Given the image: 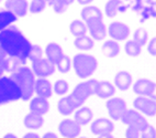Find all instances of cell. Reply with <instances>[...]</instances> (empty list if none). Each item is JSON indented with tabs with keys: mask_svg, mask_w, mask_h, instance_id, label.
<instances>
[{
	"mask_svg": "<svg viewBox=\"0 0 156 138\" xmlns=\"http://www.w3.org/2000/svg\"><path fill=\"white\" fill-rule=\"evenodd\" d=\"M0 47L8 57L14 58L21 65H25L32 44L19 28L10 25L0 32Z\"/></svg>",
	"mask_w": 156,
	"mask_h": 138,
	"instance_id": "cell-1",
	"label": "cell"
},
{
	"mask_svg": "<svg viewBox=\"0 0 156 138\" xmlns=\"http://www.w3.org/2000/svg\"><path fill=\"white\" fill-rule=\"evenodd\" d=\"M21 91V99L29 101L32 99L34 93V84H35V75L29 66H21L14 73L9 76Z\"/></svg>",
	"mask_w": 156,
	"mask_h": 138,
	"instance_id": "cell-2",
	"label": "cell"
},
{
	"mask_svg": "<svg viewBox=\"0 0 156 138\" xmlns=\"http://www.w3.org/2000/svg\"><path fill=\"white\" fill-rule=\"evenodd\" d=\"M98 82L99 81H97V80L91 79L86 82H81V83L77 84L74 88L73 92L67 97L72 102V104L73 106L75 107V110H78L79 107L83 106L85 102L89 99L90 96L96 93Z\"/></svg>",
	"mask_w": 156,
	"mask_h": 138,
	"instance_id": "cell-3",
	"label": "cell"
},
{
	"mask_svg": "<svg viewBox=\"0 0 156 138\" xmlns=\"http://www.w3.org/2000/svg\"><path fill=\"white\" fill-rule=\"evenodd\" d=\"M72 65L76 74L80 79H87L95 73L98 68V61L95 57L89 54L78 53L73 58Z\"/></svg>",
	"mask_w": 156,
	"mask_h": 138,
	"instance_id": "cell-4",
	"label": "cell"
},
{
	"mask_svg": "<svg viewBox=\"0 0 156 138\" xmlns=\"http://www.w3.org/2000/svg\"><path fill=\"white\" fill-rule=\"evenodd\" d=\"M21 99V91L10 77H0V105Z\"/></svg>",
	"mask_w": 156,
	"mask_h": 138,
	"instance_id": "cell-5",
	"label": "cell"
},
{
	"mask_svg": "<svg viewBox=\"0 0 156 138\" xmlns=\"http://www.w3.org/2000/svg\"><path fill=\"white\" fill-rule=\"evenodd\" d=\"M120 121H122L124 125H126L128 127L135 128V129H137L140 132H142L145 127L148 125L147 119L145 118L142 114L139 113V112L135 110H126V113L122 115Z\"/></svg>",
	"mask_w": 156,
	"mask_h": 138,
	"instance_id": "cell-6",
	"label": "cell"
},
{
	"mask_svg": "<svg viewBox=\"0 0 156 138\" xmlns=\"http://www.w3.org/2000/svg\"><path fill=\"white\" fill-rule=\"evenodd\" d=\"M106 107L108 110L109 116L113 121H120L121 117L126 110H128L126 101L121 97H111L106 103Z\"/></svg>",
	"mask_w": 156,
	"mask_h": 138,
	"instance_id": "cell-7",
	"label": "cell"
},
{
	"mask_svg": "<svg viewBox=\"0 0 156 138\" xmlns=\"http://www.w3.org/2000/svg\"><path fill=\"white\" fill-rule=\"evenodd\" d=\"M32 72L39 79H46L48 76L53 75L55 73V65H53L51 62H48L45 58L37 60L32 63Z\"/></svg>",
	"mask_w": 156,
	"mask_h": 138,
	"instance_id": "cell-8",
	"label": "cell"
},
{
	"mask_svg": "<svg viewBox=\"0 0 156 138\" xmlns=\"http://www.w3.org/2000/svg\"><path fill=\"white\" fill-rule=\"evenodd\" d=\"M90 130L94 135L101 137V136H110L114 130V124L112 121L108 118H97L91 123Z\"/></svg>",
	"mask_w": 156,
	"mask_h": 138,
	"instance_id": "cell-9",
	"label": "cell"
},
{
	"mask_svg": "<svg viewBox=\"0 0 156 138\" xmlns=\"http://www.w3.org/2000/svg\"><path fill=\"white\" fill-rule=\"evenodd\" d=\"M133 106L139 113H143L144 115H147L153 117L156 115V102L155 99H151V97H144V96H137L134 99Z\"/></svg>",
	"mask_w": 156,
	"mask_h": 138,
	"instance_id": "cell-10",
	"label": "cell"
},
{
	"mask_svg": "<svg viewBox=\"0 0 156 138\" xmlns=\"http://www.w3.org/2000/svg\"><path fill=\"white\" fill-rule=\"evenodd\" d=\"M133 92L137 96L155 99V83L152 80L140 79L133 84Z\"/></svg>",
	"mask_w": 156,
	"mask_h": 138,
	"instance_id": "cell-11",
	"label": "cell"
},
{
	"mask_svg": "<svg viewBox=\"0 0 156 138\" xmlns=\"http://www.w3.org/2000/svg\"><path fill=\"white\" fill-rule=\"evenodd\" d=\"M57 128L59 134L65 138H78L81 132V126L74 119H63Z\"/></svg>",
	"mask_w": 156,
	"mask_h": 138,
	"instance_id": "cell-12",
	"label": "cell"
},
{
	"mask_svg": "<svg viewBox=\"0 0 156 138\" xmlns=\"http://www.w3.org/2000/svg\"><path fill=\"white\" fill-rule=\"evenodd\" d=\"M107 32L114 41H123L129 37L130 34V27L128 24L120 21H114L109 24Z\"/></svg>",
	"mask_w": 156,
	"mask_h": 138,
	"instance_id": "cell-13",
	"label": "cell"
},
{
	"mask_svg": "<svg viewBox=\"0 0 156 138\" xmlns=\"http://www.w3.org/2000/svg\"><path fill=\"white\" fill-rule=\"evenodd\" d=\"M87 30L89 31L91 38H94L97 41H100L103 38H106L107 35V27L103 23L102 19H94L87 21L86 23Z\"/></svg>",
	"mask_w": 156,
	"mask_h": 138,
	"instance_id": "cell-14",
	"label": "cell"
},
{
	"mask_svg": "<svg viewBox=\"0 0 156 138\" xmlns=\"http://www.w3.org/2000/svg\"><path fill=\"white\" fill-rule=\"evenodd\" d=\"M5 6L6 10L13 13L17 18L24 17L29 10V3L27 0H7Z\"/></svg>",
	"mask_w": 156,
	"mask_h": 138,
	"instance_id": "cell-15",
	"label": "cell"
},
{
	"mask_svg": "<svg viewBox=\"0 0 156 138\" xmlns=\"http://www.w3.org/2000/svg\"><path fill=\"white\" fill-rule=\"evenodd\" d=\"M45 54H46L45 59L48 60V62L52 63L53 65L57 64L61 61L62 58L65 55L62 47L55 42H52L50 44H48V47L45 49Z\"/></svg>",
	"mask_w": 156,
	"mask_h": 138,
	"instance_id": "cell-16",
	"label": "cell"
},
{
	"mask_svg": "<svg viewBox=\"0 0 156 138\" xmlns=\"http://www.w3.org/2000/svg\"><path fill=\"white\" fill-rule=\"evenodd\" d=\"M34 93H36L39 97H42V99H50L52 96V93H53V88L51 85V82L48 79L35 80Z\"/></svg>",
	"mask_w": 156,
	"mask_h": 138,
	"instance_id": "cell-17",
	"label": "cell"
},
{
	"mask_svg": "<svg viewBox=\"0 0 156 138\" xmlns=\"http://www.w3.org/2000/svg\"><path fill=\"white\" fill-rule=\"evenodd\" d=\"M48 110H50V104H48V99H42V97H39V96L31 99L30 113L43 116L44 114L48 113Z\"/></svg>",
	"mask_w": 156,
	"mask_h": 138,
	"instance_id": "cell-18",
	"label": "cell"
},
{
	"mask_svg": "<svg viewBox=\"0 0 156 138\" xmlns=\"http://www.w3.org/2000/svg\"><path fill=\"white\" fill-rule=\"evenodd\" d=\"M92 118H94L92 110H90L89 107L81 106L75 112V118H74V121H75L79 126H85V125L91 123Z\"/></svg>",
	"mask_w": 156,
	"mask_h": 138,
	"instance_id": "cell-19",
	"label": "cell"
},
{
	"mask_svg": "<svg viewBox=\"0 0 156 138\" xmlns=\"http://www.w3.org/2000/svg\"><path fill=\"white\" fill-rule=\"evenodd\" d=\"M132 83H133V77L131 73H129L126 71H120L114 77V84L120 91L129 90Z\"/></svg>",
	"mask_w": 156,
	"mask_h": 138,
	"instance_id": "cell-20",
	"label": "cell"
},
{
	"mask_svg": "<svg viewBox=\"0 0 156 138\" xmlns=\"http://www.w3.org/2000/svg\"><path fill=\"white\" fill-rule=\"evenodd\" d=\"M115 93V88L108 81H99L95 95L100 99H111Z\"/></svg>",
	"mask_w": 156,
	"mask_h": 138,
	"instance_id": "cell-21",
	"label": "cell"
},
{
	"mask_svg": "<svg viewBox=\"0 0 156 138\" xmlns=\"http://www.w3.org/2000/svg\"><path fill=\"white\" fill-rule=\"evenodd\" d=\"M23 124L27 128L32 130L39 129L44 124V118L41 115H36L33 113H29L23 119Z\"/></svg>",
	"mask_w": 156,
	"mask_h": 138,
	"instance_id": "cell-22",
	"label": "cell"
},
{
	"mask_svg": "<svg viewBox=\"0 0 156 138\" xmlns=\"http://www.w3.org/2000/svg\"><path fill=\"white\" fill-rule=\"evenodd\" d=\"M101 51H102V53L107 58H110V59L111 58H115L120 53V45L114 40H108V41L103 43Z\"/></svg>",
	"mask_w": 156,
	"mask_h": 138,
	"instance_id": "cell-23",
	"label": "cell"
},
{
	"mask_svg": "<svg viewBox=\"0 0 156 138\" xmlns=\"http://www.w3.org/2000/svg\"><path fill=\"white\" fill-rule=\"evenodd\" d=\"M81 18L85 20V22L94 19H102V12L98 7L95 6H86L81 10Z\"/></svg>",
	"mask_w": 156,
	"mask_h": 138,
	"instance_id": "cell-24",
	"label": "cell"
},
{
	"mask_svg": "<svg viewBox=\"0 0 156 138\" xmlns=\"http://www.w3.org/2000/svg\"><path fill=\"white\" fill-rule=\"evenodd\" d=\"M18 18L8 10H0V32L17 21Z\"/></svg>",
	"mask_w": 156,
	"mask_h": 138,
	"instance_id": "cell-25",
	"label": "cell"
},
{
	"mask_svg": "<svg viewBox=\"0 0 156 138\" xmlns=\"http://www.w3.org/2000/svg\"><path fill=\"white\" fill-rule=\"evenodd\" d=\"M74 45L75 48L81 51H88L91 50L94 47V40L88 35H81V37H77L74 40Z\"/></svg>",
	"mask_w": 156,
	"mask_h": 138,
	"instance_id": "cell-26",
	"label": "cell"
},
{
	"mask_svg": "<svg viewBox=\"0 0 156 138\" xmlns=\"http://www.w3.org/2000/svg\"><path fill=\"white\" fill-rule=\"evenodd\" d=\"M57 110H58V113L62 114V115L68 116L74 113L75 107L73 106L69 99L67 96H65V97H62L58 101V103H57Z\"/></svg>",
	"mask_w": 156,
	"mask_h": 138,
	"instance_id": "cell-27",
	"label": "cell"
},
{
	"mask_svg": "<svg viewBox=\"0 0 156 138\" xmlns=\"http://www.w3.org/2000/svg\"><path fill=\"white\" fill-rule=\"evenodd\" d=\"M121 0H108L105 6V13L108 18H114L118 14V11L120 9Z\"/></svg>",
	"mask_w": 156,
	"mask_h": 138,
	"instance_id": "cell-28",
	"label": "cell"
},
{
	"mask_svg": "<svg viewBox=\"0 0 156 138\" xmlns=\"http://www.w3.org/2000/svg\"><path fill=\"white\" fill-rule=\"evenodd\" d=\"M69 30L70 33L74 35V37H81V35H85L87 32V27L85 24L84 21L81 20H74L69 25Z\"/></svg>",
	"mask_w": 156,
	"mask_h": 138,
	"instance_id": "cell-29",
	"label": "cell"
},
{
	"mask_svg": "<svg viewBox=\"0 0 156 138\" xmlns=\"http://www.w3.org/2000/svg\"><path fill=\"white\" fill-rule=\"evenodd\" d=\"M124 50H126V53L128 55L132 58H136L139 57L141 52H142V47L140 44H137L135 41L133 40H130L126 43V47H124Z\"/></svg>",
	"mask_w": 156,
	"mask_h": 138,
	"instance_id": "cell-30",
	"label": "cell"
},
{
	"mask_svg": "<svg viewBox=\"0 0 156 138\" xmlns=\"http://www.w3.org/2000/svg\"><path fill=\"white\" fill-rule=\"evenodd\" d=\"M21 66V63L18 61L17 59H14V58H11V57H8L5 59V62H3V68H5V71L7 72H10V73H14L16 71L19 70Z\"/></svg>",
	"mask_w": 156,
	"mask_h": 138,
	"instance_id": "cell-31",
	"label": "cell"
},
{
	"mask_svg": "<svg viewBox=\"0 0 156 138\" xmlns=\"http://www.w3.org/2000/svg\"><path fill=\"white\" fill-rule=\"evenodd\" d=\"M147 38H148V32L144 28H137L133 34V41H135L141 47H143L145 43L147 42Z\"/></svg>",
	"mask_w": 156,
	"mask_h": 138,
	"instance_id": "cell-32",
	"label": "cell"
},
{
	"mask_svg": "<svg viewBox=\"0 0 156 138\" xmlns=\"http://www.w3.org/2000/svg\"><path fill=\"white\" fill-rule=\"evenodd\" d=\"M56 66H57V70L61 73H68L70 71V69H72V60L69 59V57L64 55L61 59V61L56 64Z\"/></svg>",
	"mask_w": 156,
	"mask_h": 138,
	"instance_id": "cell-33",
	"label": "cell"
},
{
	"mask_svg": "<svg viewBox=\"0 0 156 138\" xmlns=\"http://www.w3.org/2000/svg\"><path fill=\"white\" fill-rule=\"evenodd\" d=\"M68 88H69V85L65 80H58L55 82L53 90L57 95H65L68 92Z\"/></svg>",
	"mask_w": 156,
	"mask_h": 138,
	"instance_id": "cell-34",
	"label": "cell"
},
{
	"mask_svg": "<svg viewBox=\"0 0 156 138\" xmlns=\"http://www.w3.org/2000/svg\"><path fill=\"white\" fill-rule=\"evenodd\" d=\"M42 54H43V51H42V49H41V47L37 44H33L31 47L28 60H30L31 62L33 63V62H35V61H37V60L42 59Z\"/></svg>",
	"mask_w": 156,
	"mask_h": 138,
	"instance_id": "cell-35",
	"label": "cell"
},
{
	"mask_svg": "<svg viewBox=\"0 0 156 138\" xmlns=\"http://www.w3.org/2000/svg\"><path fill=\"white\" fill-rule=\"evenodd\" d=\"M46 8V3L42 0H32L29 6V11L31 13H40Z\"/></svg>",
	"mask_w": 156,
	"mask_h": 138,
	"instance_id": "cell-36",
	"label": "cell"
},
{
	"mask_svg": "<svg viewBox=\"0 0 156 138\" xmlns=\"http://www.w3.org/2000/svg\"><path fill=\"white\" fill-rule=\"evenodd\" d=\"M50 6H52V8L54 9V11L56 13H64L66 11L67 9V6L65 5V2L63 0H53L52 2H51Z\"/></svg>",
	"mask_w": 156,
	"mask_h": 138,
	"instance_id": "cell-37",
	"label": "cell"
},
{
	"mask_svg": "<svg viewBox=\"0 0 156 138\" xmlns=\"http://www.w3.org/2000/svg\"><path fill=\"white\" fill-rule=\"evenodd\" d=\"M140 138H156L155 127L148 124L142 132H140Z\"/></svg>",
	"mask_w": 156,
	"mask_h": 138,
	"instance_id": "cell-38",
	"label": "cell"
},
{
	"mask_svg": "<svg viewBox=\"0 0 156 138\" xmlns=\"http://www.w3.org/2000/svg\"><path fill=\"white\" fill-rule=\"evenodd\" d=\"M126 138H140V132L135 128L128 127L126 130Z\"/></svg>",
	"mask_w": 156,
	"mask_h": 138,
	"instance_id": "cell-39",
	"label": "cell"
},
{
	"mask_svg": "<svg viewBox=\"0 0 156 138\" xmlns=\"http://www.w3.org/2000/svg\"><path fill=\"white\" fill-rule=\"evenodd\" d=\"M147 51L151 55L155 57L156 55V38H152L147 44Z\"/></svg>",
	"mask_w": 156,
	"mask_h": 138,
	"instance_id": "cell-40",
	"label": "cell"
},
{
	"mask_svg": "<svg viewBox=\"0 0 156 138\" xmlns=\"http://www.w3.org/2000/svg\"><path fill=\"white\" fill-rule=\"evenodd\" d=\"M42 138H58V136L56 135L55 132H48L43 135Z\"/></svg>",
	"mask_w": 156,
	"mask_h": 138,
	"instance_id": "cell-41",
	"label": "cell"
},
{
	"mask_svg": "<svg viewBox=\"0 0 156 138\" xmlns=\"http://www.w3.org/2000/svg\"><path fill=\"white\" fill-rule=\"evenodd\" d=\"M23 138H41V137L37 134H35V132H28V134H25L23 136Z\"/></svg>",
	"mask_w": 156,
	"mask_h": 138,
	"instance_id": "cell-42",
	"label": "cell"
},
{
	"mask_svg": "<svg viewBox=\"0 0 156 138\" xmlns=\"http://www.w3.org/2000/svg\"><path fill=\"white\" fill-rule=\"evenodd\" d=\"M6 58H7V54L3 52V50L1 49V47H0V62H3Z\"/></svg>",
	"mask_w": 156,
	"mask_h": 138,
	"instance_id": "cell-43",
	"label": "cell"
},
{
	"mask_svg": "<svg viewBox=\"0 0 156 138\" xmlns=\"http://www.w3.org/2000/svg\"><path fill=\"white\" fill-rule=\"evenodd\" d=\"M94 0H77V2L79 5H83V6H86V5H89L90 2H92Z\"/></svg>",
	"mask_w": 156,
	"mask_h": 138,
	"instance_id": "cell-44",
	"label": "cell"
},
{
	"mask_svg": "<svg viewBox=\"0 0 156 138\" xmlns=\"http://www.w3.org/2000/svg\"><path fill=\"white\" fill-rule=\"evenodd\" d=\"M5 62V61H3ZM3 62H0V77H2L3 73H5V68H3Z\"/></svg>",
	"mask_w": 156,
	"mask_h": 138,
	"instance_id": "cell-45",
	"label": "cell"
},
{
	"mask_svg": "<svg viewBox=\"0 0 156 138\" xmlns=\"http://www.w3.org/2000/svg\"><path fill=\"white\" fill-rule=\"evenodd\" d=\"M2 138H18V137L16 135H14V134H11V132H9V134H6V135L3 136Z\"/></svg>",
	"mask_w": 156,
	"mask_h": 138,
	"instance_id": "cell-46",
	"label": "cell"
},
{
	"mask_svg": "<svg viewBox=\"0 0 156 138\" xmlns=\"http://www.w3.org/2000/svg\"><path fill=\"white\" fill-rule=\"evenodd\" d=\"M63 1H64V2H65V5H66V6L68 7V6H70V5H72V3L74 2V1H75V0H63Z\"/></svg>",
	"mask_w": 156,
	"mask_h": 138,
	"instance_id": "cell-47",
	"label": "cell"
},
{
	"mask_svg": "<svg viewBox=\"0 0 156 138\" xmlns=\"http://www.w3.org/2000/svg\"><path fill=\"white\" fill-rule=\"evenodd\" d=\"M42 1H44V2L46 3V5H48V6H50V5H51V2H52V1H53V0H42Z\"/></svg>",
	"mask_w": 156,
	"mask_h": 138,
	"instance_id": "cell-48",
	"label": "cell"
},
{
	"mask_svg": "<svg viewBox=\"0 0 156 138\" xmlns=\"http://www.w3.org/2000/svg\"><path fill=\"white\" fill-rule=\"evenodd\" d=\"M98 138H114L112 135H110V136H101V137H98Z\"/></svg>",
	"mask_w": 156,
	"mask_h": 138,
	"instance_id": "cell-49",
	"label": "cell"
},
{
	"mask_svg": "<svg viewBox=\"0 0 156 138\" xmlns=\"http://www.w3.org/2000/svg\"><path fill=\"white\" fill-rule=\"evenodd\" d=\"M78 138H87V137H78Z\"/></svg>",
	"mask_w": 156,
	"mask_h": 138,
	"instance_id": "cell-50",
	"label": "cell"
},
{
	"mask_svg": "<svg viewBox=\"0 0 156 138\" xmlns=\"http://www.w3.org/2000/svg\"><path fill=\"white\" fill-rule=\"evenodd\" d=\"M1 1H2V0H0V2H1Z\"/></svg>",
	"mask_w": 156,
	"mask_h": 138,
	"instance_id": "cell-51",
	"label": "cell"
}]
</instances>
